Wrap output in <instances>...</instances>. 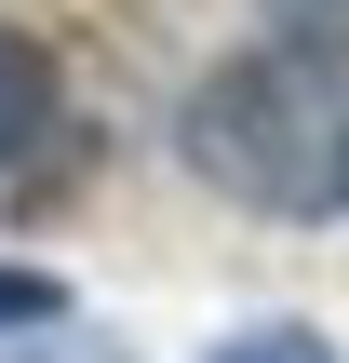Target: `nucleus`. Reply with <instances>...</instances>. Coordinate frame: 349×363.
Wrapping results in <instances>:
<instances>
[{
	"label": "nucleus",
	"mask_w": 349,
	"mask_h": 363,
	"mask_svg": "<svg viewBox=\"0 0 349 363\" xmlns=\"http://www.w3.org/2000/svg\"><path fill=\"white\" fill-rule=\"evenodd\" d=\"M175 148L242 216L336 229L349 216V40L336 27H296V40H256V54L202 67L188 108H175Z\"/></svg>",
	"instance_id": "1"
},
{
	"label": "nucleus",
	"mask_w": 349,
	"mask_h": 363,
	"mask_svg": "<svg viewBox=\"0 0 349 363\" xmlns=\"http://www.w3.org/2000/svg\"><path fill=\"white\" fill-rule=\"evenodd\" d=\"M40 135H54V54L0 27V162H27Z\"/></svg>",
	"instance_id": "2"
},
{
	"label": "nucleus",
	"mask_w": 349,
	"mask_h": 363,
	"mask_svg": "<svg viewBox=\"0 0 349 363\" xmlns=\"http://www.w3.org/2000/svg\"><path fill=\"white\" fill-rule=\"evenodd\" d=\"M215 363H336V337H309V323H242Z\"/></svg>",
	"instance_id": "3"
},
{
	"label": "nucleus",
	"mask_w": 349,
	"mask_h": 363,
	"mask_svg": "<svg viewBox=\"0 0 349 363\" xmlns=\"http://www.w3.org/2000/svg\"><path fill=\"white\" fill-rule=\"evenodd\" d=\"M13 323H67V283L54 269H0V337Z\"/></svg>",
	"instance_id": "4"
},
{
	"label": "nucleus",
	"mask_w": 349,
	"mask_h": 363,
	"mask_svg": "<svg viewBox=\"0 0 349 363\" xmlns=\"http://www.w3.org/2000/svg\"><path fill=\"white\" fill-rule=\"evenodd\" d=\"M296 13H336V0H296Z\"/></svg>",
	"instance_id": "5"
}]
</instances>
